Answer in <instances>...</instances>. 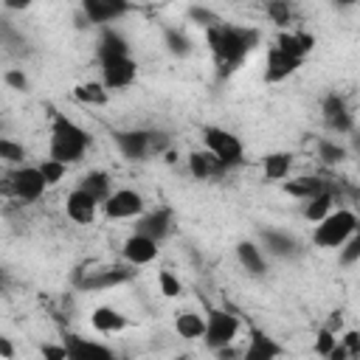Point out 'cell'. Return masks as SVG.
<instances>
[{"label":"cell","instance_id":"cell-37","mask_svg":"<svg viewBox=\"0 0 360 360\" xmlns=\"http://www.w3.org/2000/svg\"><path fill=\"white\" fill-rule=\"evenodd\" d=\"M0 158L6 163H11V166H25L22 163L25 160V149H22V143H17L11 138H0Z\"/></svg>","mask_w":360,"mask_h":360},{"label":"cell","instance_id":"cell-10","mask_svg":"<svg viewBox=\"0 0 360 360\" xmlns=\"http://www.w3.org/2000/svg\"><path fill=\"white\" fill-rule=\"evenodd\" d=\"M321 115H323V124H326L329 132H335V135L354 132V115H352V110H349V104H346L343 96H338V93L323 96Z\"/></svg>","mask_w":360,"mask_h":360},{"label":"cell","instance_id":"cell-36","mask_svg":"<svg viewBox=\"0 0 360 360\" xmlns=\"http://www.w3.org/2000/svg\"><path fill=\"white\" fill-rule=\"evenodd\" d=\"M158 292L163 298H177L183 292V281L172 270H158Z\"/></svg>","mask_w":360,"mask_h":360},{"label":"cell","instance_id":"cell-24","mask_svg":"<svg viewBox=\"0 0 360 360\" xmlns=\"http://www.w3.org/2000/svg\"><path fill=\"white\" fill-rule=\"evenodd\" d=\"M98 62L104 59H112V56H129V42L124 39L121 31H115L112 25L110 28H101L98 34Z\"/></svg>","mask_w":360,"mask_h":360},{"label":"cell","instance_id":"cell-32","mask_svg":"<svg viewBox=\"0 0 360 360\" xmlns=\"http://www.w3.org/2000/svg\"><path fill=\"white\" fill-rule=\"evenodd\" d=\"M318 160L323 166H338V163L346 160V146L338 143L335 138H321L318 141Z\"/></svg>","mask_w":360,"mask_h":360},{"label":"cell","instance_id":"cell-43","mask_svg":"<svg viewBox=\"0 0 360 360\" xmlns=\"http://www.w3.org/2000/svg\"><path fill=\"white\" fill-rule=\"evenodd\" d=\"M321 326H326L329 332H335V335L340 338V335L346 332V323H343V312H338V309H335V312H329V318H326Z\"/></svg>","mask_w":360,"mask_h":360},{"label":"cell","instance_id":"cell-39","mask_svg":"<svg viewBox=\"0 0 360 360\" xmlns=\"http://www.w3.org/2000/svg\"><path fill=\"white\" fill-rule=\"evenodd\" d=\"M188 20H191V22H197V25H202L205 31H208V28H214L217 22H222V20H219L211 8H205V6H191V8H188Z\"/></svg>","mask_w":360,"mask_h":360},{"label":"cell","instance_id":"cell-15","mask_svg":"<svg viewBox=\"0 0 360 360\" xmlns=\"http://www.w3.org/2000/svg\"><path fill=\"white\" fill-rule=\"evenodd\" d=\"M98 208H101V202L93 200V197H90L87 191H82L79 186L65 197V214H68V219L76 222V225H93L96 217H98Z\"/></svg>","mask_w":360,"mask_h":360},{"label":"cell","instance_id":"cell-11","mask_svg":"<svg viewBox=\"0 0 360 360\" xmlns=\"http://www.w3.org/2000/svg\"><path fill=\"white\" fill-rule=\"evenodd\" d=\"M132 6L124 0H82V17L90 25L110 28V22L121 20Z\"/></svg>","mask_w":360,"mask_h":360},{"label":"cell","instance_id":"cell-25","mask_svg":"<svg viewBox=\"0 0 360 360\" xmlns=\"http://www.w3.org/2000/svg\"><path fill=\"white\" fill-rule=\"evenodd\" d=\"M292 172V155L290 152H267L262 158V174L264 180H278L284 183Z\"/></svg>","mask_w":360,"mask_h":360},{"label":"cell","instance_id":"cell-28","mask_svg":"<svg viewBox=\"0 0 360 360\" xmlns=\"http://www.w3.org/2000/svg\"><path fill=\"white\" fill-rule=\"evenodd\" d=\"M73 98L84 107H107L110 104V90L101 84V79L98 82L90 79V82H82V84L73 87Z\"/></svg>","mask_w":360,"mask_h":360},{"label":"cell","instance_id":"cell-5","mask_svg":"<svg viewBox=\"0 0 360 360\" xmlns=\"http://www.w3.org/2000/svg\"><path fill=\"white\" fill-rule=\"evenodd\" d=\"M112 141L118 146V152L127 160H146L149 155H166L169 141L163 132H149V129H118L112 132Z\"/></svg>","mask_w":360,"mask_h":360},{"label":"cell","instance_id":"cell-44","mask_svg":"<svg viewBox=\"0 0 360 360\" xmlns=\"http://www.w3.org/2000/svg\"><path fill=\"white\" fill-rule=\"evenodd\" d=\"M0 360H14V343L11 338H0Z\"/></svg>","mask_w":360,"mask_h":360},{"label":"cell","instance_id":"cell-41","mask_svg":"<svg viewBox=\"0 0 360 360\" xmlns=\"http://www.w3.org/2000/svg\"><path fill=\"white\" fill-rule=\"evenodd\" d=\"M39 354H42V360H68V346H65V340H51V343L39 346Z\"/></svg>","mask_w":360,"mask_h":360},{"label":"cell","instance_id":"cell-18","mask_svg":"<svg viewBox=\"0 0 360 360\" xmlns=\"http://www.w3.org/2000/svg\"><path fill=\"white\" fill-rule=\"evenodd\" d=\"M273 45L281 48L284 53L307 62V56L315 51V37L309 31H304V28H287V31H278V37H276Z\"/></svg>","mask_w":360,"mask_h":360},{"label":"cell","instance_id":"cell-29","mask_svg":"<svg viewBox=\"0 0 360 360\" xmlns=\"http://www.w3.org/2000/svg\"><path fill=\"white\" fill-rule=\"evenodd\" d=\"M186 163H188V174H191L194 180H211V177L222 174L219 163H217L205 149H194V152H188Z\"/></svg>","mask_w":360,"mask_h":360},{"label":"cell","instance_id":"cell-33","mask_svg":"<svg viewBox=\"0 0 360 360\" xmlns=\"http://www.w3.org/2000/svg\"><path fill=\"white\" fill-rule=\"evenodd\" d=\"M264 11H267L270 22H276L281 31H287V25L292 22V6H290V3H281V0H270V3L264 6Z\"/></svg>","mask_w":360,"mask_h":360},{"label":"cell","instance_id":"cell-17","mask_svg":"<svg viewBox=\"0 0 360 360\" xmlns=\"http://www.w3.org/2000/svg\"><path fill=\"white\" fill-rule=\"evenodd\" d=\"M135 231L143 233V236H149V239H155V242H163V239L174 231V214H172V208L146 211V214L138 219Z\"/></svg>","mask_w":360,"mask_h":360},{"label":"cell","instance_id":"cell-26","mask_svg":"<svg viewBox=\"0 0 360 360\" xmlns=\"http://www.w3.org/2000/svg\"><path fill=\"white\" fill-rule=\"evenodd\" d=\"M79 188L82 191H87L93 200H98L101 205L107 202V197L115 191L112 188V180H110V174L104 172V169H93V172H87L84 177H82V183H79Z\"/></svg>","mask_w":360,"mask_h":360},{"label":"cell","instance_id":"cell-22","mask_svg":"<svg viewBox=\"0 0 360 360\" xmlns=\"http://www.w3.org/2000/svg\"><path fill=\"white\" fill-rule=\"evenodd\" d=\"M132 278V270L127 267H107V270H93L87 278H82V290H110L118 284H127Z\"/></svg>","mask_w":360,"mask_h":360},{"label":"cell","instance_id":"cell-6","mask_svg":"<svg viewBox=\"0 0 360 360\" xmlns=\"http://www.w3.org/2000/svg\"><path fill=\"white\" fill-rule=\"evenodd\" d=\"M239 329H242V321L228 312V309H208L205 312V335H202V343L208 352H222L228 346H233V340L239 338Z\"/></svg>","mask_w":360,"mask_h":360},{"label":"cell","instance_id":"cell-9","mask_svg":"<svg viewBox=\"0 0 360 360\" xmlns=\"http://www.w3.org/2000/svg\"><path fill=\"white\" fill-rule=\"evenodd\" d=\"M138 79V62L132 56H112L101 62V84L112 90H127Z\"/></svg>","mask_w":360,"mask_h":360},{"label":"cell","instance_id":"cell-27","mask_svg":"<svg viewBox=\"0 0 360 360\" xmlns=\"http://www.w3.org/2000/svg\"><path fill=\"white\" fill-rule=\"evenodd\" d=\"M332 211H335V197H332L329 188H323L321 194L309 197V200L301 205V217H304L307 222H312V225H318L321 219H326Z\"/></svg>","mask_w":360,"mask_h":360},{"label":"cell","instance_id":"cell-38","mask_svg":"<svg viewBox=\"0 0 360 360\" xmlns=\"http://www.w3.org/2000/svg\"><path fill=\"white\" fill-rule=\"evenodd\" d=\"M338 262H340V267H352V264L360 262V231L338 250Z\"/></svg>","mask_w":360,"mask_h":360},{"label":"cell","instance_id":"cell-12","mask_svg":"<svg viewBox=\"0 0 360 360\" xmlns=\"http://www.w3.org/2000/svg\"><path fill=\"white\" fill-rule=\"evenodd\" d=\"M284 354V346L264 329L250 326L248 329V343L242 352V360H278Z\"/></svg>","mask_w":360,"mask_h":360},{"label":"cell","instance_id":"cell-3","mask_svg":"<svg viewBox=\"0 0 360 360\" xmlns=\"http://www.w3.org/2000/svg\"><path fill=\"white\" fill-rule=\"evenodd\" d=\"M202 149L219 163L222 172H231L236 166L245 163V143L236 132L217 127V124H205L202 127Z\"/></svg>","mask_w":360,"mask_h":360},{"label":"cell","instance_id":"cell-47","mask_svg":"<svg viewBox=\"0 0 360 360\" xmlns=\"http://www.w3.org/2000/svg\"><path fill=\"white\" fill-rule=\"evenodd\" d=\"M172 360H188V357H186V354H180V357H172Z\"/></svg>","mask_w":360,"mask_h":360},{"label":"cell","instance_id":"cell-4","mask_svg":"<svg viewBox=\"0 0 360 360\" xmlns=\"http://www.w3.org/2000/svg\"><path fill=\"white\" fill-rule=\"evenodd\" d=\"M360 231V219L352 208H335L326 219H321L312 231V245L323 250H340Z\"/></svg>","mask_w":360,"mask_h":360},{"label":"cell","instance_id":"cell-19","mask_svg":"<svg viewBox=\"0 0 360 360\" xmlns=\"http://www.w3.org/2000/svg\"><path fill=\"white\" fill-rule=\"evenodd\" d=\"M262 248H264V253H270L276 259H295V256H301V242L292 233L278 231V228L262 231Z\"/></svg>","mask_w":360,"mask_h":360},{"label":"cell","instance_id":"cell-30","mask_svg":"<svg viewBox=\"0 0 360 360\" xmlns=\"http://www.w3.org/2000/svg\"><path fill=\"white\" fill-rule=\"evenodd\" d=\"M163 45H166V51H169L172 56H177V59H186V56H191V51H194L191 37H188L186 31L174 28V25L163 28Z\"/></svg>","mask_w":360,"mask_h":360},{"label":"cell","instance_id":"cell-2","mask_svg":"<svg viewBox=\"0 0 360 360\" xmlns=\"http://www.w3.org/2000/svg\"><path fill=\"white\" fill-rule=\"evenodd\" d=\"M90 143H93V138L87 135V129L82 124H76L65 112H53L51 138H48V158H53L65 166H73V163L84 160Z\"/></svg>","mask_w":360,"mask_h":360},{"label":"cell","instance_id":"cell-21","mask_svg":"<svg viewBox=\"0 0 360 360\" xmlns=\"http://www.w3.org/2000/svg\"><path fill=\"white\" fill-rule=\"evenodd\" d=\"M90 326L98 332V335H118L129 326V318L118 309V307H110V304H98L93 312H90Z\"/></svg>","mask_w":360,"mask_h":360},{"label":"cell","instance_id":"cell-45","mask_svg":"<svg viewBox=\"0 0 360 360\" xmlns=\"http://www.w3.org/2000/svg\"><path fill=\"white\" fill-rule=\"evenodd\" d=\"M3 6L6 8H28V3H20V0H6Z\"/></svg>","mask_w":360,"mask_h":360},{"label":"cell","instance_id":"cell-13","mask_svg":"<svg viewBox=\"0 0 360 360\" xmlns=\"http://www.w3.org/2000/svg\"><path fill=\"white\" fill-rule=\"evenodd\" d=\"M65 346H68V360H118V354L107 343L76 335V332L65 338Z\"/></svg>","mask_w":360,"mask_h":360},{"label":"cell","instance_id":"cell-40","mask_svg":"<svg viewBox=\"0 0 360 360\" xmlns=\"http://www.w3.org/2000/svg\"><path fill=\"white\" fill-rule=\"evenodd\" d=\"M340 346L346 349L349 360H360V332L357 329H346L340 335Z\"/></svg>","mask_w":360,"mask_h":360},{"label":"cell","instance_id":"cell-34","mask_svg":"<svg viewBox=\"0 0 360 360\" xmlns=\"http://www.w3.org/2000/svg\"><path fill=\"white\" fill-rule=\"evenodd\" d=\"M338 335L335 332H329L326 326H318V332H315V343H312V349H315V354H321L323 360H329V354L338 349Z\"/></svg>","mask_w":360,"mask_h":360},{"label":"cell","instance_id":"cell-14","mask_svg":"<svg viewBox=\"0 0 360 360\" xmlns=\"http://www.w3.org/2000/svg\"><path fill=\"white\" fill-rule=\"evenodd\" d=\"M158 245L160 242H155V239H149V236H143V233L135 231V233H129L124 239L121 256H124V262L129 267H143V264H152L158 259Z\"/></svg>","mask_w":360,"mask_h":360},{"label":"cell","instance_id":"cell-1","mask_svg":"<svg viewBox=\"0 0 360 360\" xmlns=\"http://www.w3.org/2000/svg\"><path fill=\"white\" fill-rule=\"evenodd\" d=\"M205 42L214 56V68L219 79L233 76L245 59L259 48L262 31L256 25H236V22H217L205 31Z\"/></svg>","mask_w":360,"mask_h":360},{"label":"cell","instance_id":"cell-8","mask_svg":"<svg viewBox=\"0 0 360 360\" xmlns=\"http://www.w3.org/2000/svg\"><path fill=\"white\" fill-rule=\"evenodd\" d=\"M101 211L107 219H135L138 222L146 214V200L135 188H115L107 197V202L101 205Z\"/></svg>","mask_w":360,"mask_h":360},{"label":"cell","instance_id":"cell-31","mask_svg":"<svg viewBox=\"0 0 360 360\" xmlns=\"http://www.w3.org/2000/svg\"><path fill=\"white\" fill-rule=\"evenodd\" d=\"M284 191L292 194V197H298L301 202H307L309 197L321 194L323 186H321V180H315V177H295V180H284Z\"/></svg>","mask_w":360,"mask_h":360},{"label":"cell","instance_id":"cell-35","mask_svg":"<svg viewBox=\"0 0 360 360\" xmlns=\"http://www.w3.org/2000/svg\"><path fill=\"white\" fill-rule=\"evenodd\" d=\"M37 166H39V172H42L45 183H48V188H51V186H56V183H62V180H65V174H68V166H65V163H59V160H53V158H45V160H39Z\"/></svg>","mask_w":360,"mask_h":360},{"label":"cell","instance_id":"cell-20","mask_svg":"<svg viewBox=\"0 0 360 360\" xmlns=\"http://www.w3.org/2000/svg\"><path fill=\"white\" fill-rule=\"evenodd\" d=\"M236 262H239V267H242L248 276H253V278H262V276L267 273V253H264V248L256 245L253 239L236 242Z\"/></svg>","mask_w":360,"mask_h":360},{"label":"cell","instance_id":"cell-23","mask_svg":"<svg viewBox=\"0 0 360 360\" xmlns=\"http://www.w3.org/2000/svg\"><path fill=\"white\" fill-rule=\"evenodd\" d=\"M174 332L183 340H202V335H205V315L194 312V309L174 312Z\"/></svg>","mask_w":360,"mask_h":360},{"label":"cell","instance_id":"cell-42","mask_svg":"<svg viewBox=\"0 0 360 360\" xmlns=\"http://www.w3.org/2000/svg\"><path fill=\"white\" fill-rule=\"evenodd\" d=\"M3 82H6L11 90H20V93L28 90V76H25L20 68H8V70L3 73Z\"/></svg>","mask_w":360,"mask_h":360},{"label":"cell","instance_id":"cell-16","mask_svg":"<svg viewBox=\"0 0 360 360\" xmlns=\"http://www.w3.org/2000/svg\"><path fill=\"white\" fill-rule=\"evenodd\" d=\"M301 65H304L301 59H295V56L284 53L281 48L270 45V51H267V62H264V82H267V84H281V82L290 79Z\"/></svg>","mask_w":360,"mask_h":360},{"label":"cell","instance_id":"cell-7","mask_svg":"<svg viewBox=\"0 0 360 360\" xmlns=\"http://www.w3.org/2000/svg\"><path fill=\"white\" fill-rule=\"evenodd\" d=\"M6 188L11 191L14 200H20L22 205H31V202L42 200V194L48 191V183H45L39 166H17L14 172H8Z\"/></svg>","mask_w":360,"mask_h":360},{"label":"cell","instance_id":"cell-46","mask_svg":"<svg viewBox=\"0 0 360 360\" xmlns=\"http://www.w3.org/2000/svg\"><path fill=\"white\" fill-rule=\"evenodd\" d=\"M354 149L360 155V124H354Z\"/></svg>","mask_w":360,"mask_h":360}]
</instances>
